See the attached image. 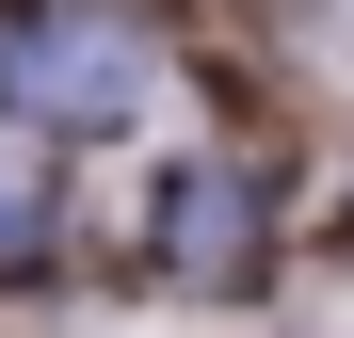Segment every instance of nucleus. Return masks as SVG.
Segmentation results:
<instances>
[{
  "label": "nucleus",
  "mask_w": 354,
  "mask_h": 338,
  "mask_svg": "<svg viewBox=\"0 0 354 338\" xmlns=\"http://www.w3.org/2000/svg\"><path fill=\"white\" fill-rule=\"evenodd\" d=\"M32 97H65V113H129V97H145V32H113V17L32 32Z\"/></svg>",
  "instance_id": "nucleus-1"
}]
</instances>
